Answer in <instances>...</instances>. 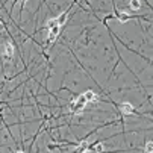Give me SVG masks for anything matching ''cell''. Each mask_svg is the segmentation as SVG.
Listing matches in <instances>:
<instances>
[{
  "label": "cell",
  "instance_id": "cell-3",
  "mask_svg": "<svg viewBox=\"0 0 153 153\" xmlns=\"http://www.w3.org/2000/svg\"><path fill=\"white\" fill-rule=\"evenodd\" d=\"M120 111H121L123 115H135V114H137L135 109H134V106L130 105V103H121V105H120Z\"/></svg>",
  "mask_w": 153,
  "mask_h": 153
},
{
  "label": "cell",
  "instance_id": "cell-10",
  "mask_svg": "<svg viewBox=\"0 0 153 153\" xmlns=\"http://www.w3.org/2000/svg\"><path fill=\"white\" fill-rule=\"evenodd\" d=\"M21 2H23V3H26V2H27V0H21Z\"/></svg>",
  "mask_w": 153,
  "mask_h": 153
},
{
  "label": "cell",
  "instance_id": "cell-8",
  "mask_svg": "<svg viewBox=\"0 0 153 153\" xmlns=\"http://www.w3.org/2000/svg\"><path fill=\"white\" fill-rule=\"evenodd\" d=\"M146 153H152V143L146 144Z\"/></svg>",
  "mask_w": 153,
  "mask_h": 153
},
{
  "label": "cell",
  "instance_id": "cell-11",
  "mask_svg": "<svg viewBox=\"0 0 153 153\" xmlns=\"http://www.w3.org/2000/svg\"><path fill=\"white\" fill-rule=\"evenodd\" d=\"M17 153H25V152H17Z\"/></svg>",
  "mask_w": 153,
  "mask_h": 153
},
{
  "label": "cell",
  "instance_id": "cell-6",
  "mask_svg": "<svg viewBox=\"0 0 153 153\" xmlns=\"http://www.w3.org/2000/svg\"><path fill=\"white\" fill-rule=\"evenodd\" d=\"M115 17L121 21V23H126L127 20H130V15H129V14H126V12H120V11L115 12Z\"/></svg>",
  "mask_w": 153,
  "mask_h": 153
},
{
  "label": "cell",
  "instance_id": "cell-2",
  "mask_svg": "<svg viewBox=\"0 0 153 153\" xmlns=\"http://www.w3.org/2000/svg\"><path fill=\"white\" fill-rule=\"evenodd\" d=\"M14 53H15V50H14V44H12V42H6V44L3 46V49H2V55H3V58L11 59V58L14 56Z\"/></svg>",
  "mask_w": 153,
  "mask_h": 153
},
{
  "label": "cell",
  "instance_id": "cell-1",
  "mask_svg": "<svg viewBox=\"0 0 153 153\" xmlns=\"http://www.w3.org/2000/svg\"><path fill=\"white\" fill-rule=\"evenodd\" d=\"M70 106H71V112L73 114H80L83 109H85V106H86V100H85L83 94H80L76 99H73V102H71Z\"/></svg>",
  "mask_w": 153,
  "mask_h": 153
},
{
  "label": "cell",
  "instance_id": "cell-9",
  "mask_svg": "<svg viewBox=\"0 0 153 153\" xmlns=\"http://www.w3.org/2000/svg\"><path fill=\"white\" fill-rule=\"evenodd\" d=\"M80 153H90V150H83V152H80Z\"/></svg>",
  "mask_w": 153,
  "mask_h": 153
},
{
  "label": "cell",
  "instance_id": "cell-7",
  "mask_svg": "<svg viewBox=\"0 0 153 153\" xmlns=\"http://www.w3.org/2000/svg\"><path fill=\"white\" fill-rule=\"evenodd\" d=\"M140 6H141L140 0H130V3H129V8L132 9V11H138V9H140Z\"/></svg>",
  "mask_w": 153,
  "mask_h": 153
},
{
  "label": "cell",
  "instance_id": "cell-4",
  "mask_svg": "<svg viewBox=\"0 0 153 153\" xmlns=\"http://www.w3.org/2000/svg\"><path fill=\"white\" fill-rule=\"evenodd\" d=\"M59 32H61V27H59V26H56V27H50V29H49V33H47V42H49V44H52V42L58 38Z\"/></svg>",
  "mask_w": 153,
  "mask_h": 153
},
{
  "label": "cell",
  "instance_id": "cell-5",
  "mask_svg": "<svg viewBox=\"0 0 153 153\" xmlns=\"http://www.w3.org/2000/svg\"><path fill=\"white\" fill-rule=\"evenodd\" d=\"M83 97H85L86 103H93V102H97V100H99L97 94H96L94 91H91V90H88V91H85V93H83Z\"/></svg>",
  "mask_w": 153,
  "mask_h": 153
}]
</instances>
